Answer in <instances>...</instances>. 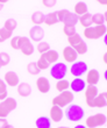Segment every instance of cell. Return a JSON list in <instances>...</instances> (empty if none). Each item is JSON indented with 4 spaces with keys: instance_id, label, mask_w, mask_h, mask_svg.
Here are the masks:
<instances>
[{
    "instance_id": "cell-1",
    "label": "cell",
    "mask_w": 107,
    "mask_h": 128,
    "mask_svg": "<svg viewBox=\"0 0 107 128\" xmlns=\"http://www.w3.org/2000/svg\"><path fill=\"white\" fill-rule=\"evenodd\" d=\"M65 115H66L68 120H70L72 122H78L84 118L85 112H84L82 106L77 104H71L68 106L66 111H65Z\"/></svg>"
},
{
    "instance_id": "cell-2",
    "label": "cell",
    "mask_w": 107,
    "mask_h": 128,
    "mask_svg": "<svg viewBox=\"0 0 107 128\" xmlns=\"http://www.w3.org/2000/svg\"><path fill=\"white\" fill-rule=\"evenodd\" d=\"M106 33H107L106 26L101 24V26H91L88 28H85L83 34L87 40H98L100 37H104Z\"/></svg>"
},
{
    "instance_id": "cell-3",
    "label": "cell",
    "mask_w": 107,
    "mask_h": 128,
    "mask_svg": "<svg viewBox=\"0 0 107 128\" xmlns=\"http://www.w3.org/2000/svg\"><path fill=\"white\" fill-rule=\"evenodd\" d=\"M56 15H57L58 21L63 22L66 26H74V24H77L78 20H79V16H77L74 13H72V12H70V10H57Z\"/></svg>"
},
{
    "instance_id": "cell-4",
    "label": "cell",
    "mask_w": 107,
    "mask_h": 128,
    "mask_svg": "<svg viewBox=\"0 0 107 128\" xmlns=\"http://www.w3.org/2000/svg\"><path fill=\"white\" fill-rule=\"evenodd\" d=\"M68 42L70 44V47L74 48V50H76V52L78 55H84L87 51L86 43L83 41V38H82V36H80L79 34L76 33L72 36L68 37Z\"/></svg>"
},
{
    "instance_id": "cell-5",
    "label": "cell",
    "mask_w": 107,
    "mask_h": 128,
    "mask_svg": "<svg viewBox=\"0 0 107 128\" xmlns=\"http://www.w3.org/2000/svg\"><path fill=\"white\" fill-rule=\"evenodd\" d=\"M74 100V93L71 91H64L60 92L58 96L52 99V105L54 106H58V107H65L68 105H70Z\"/></svg>"
},
{
    "instance_id": "cell-6",
    "label": "cell",
    "mask_w": 107,
    "mask_h": 128,
    "mask_svg": "<svg viewBox=\"0 0 107 128\" xmlns=\"http://www.w3.org/2000/svg\"><path fill=\"white\" fill-rule=\"evenodd\" d=\"M18 106V102L14 98L7 97L5 100L0 101V118H6L12 111H14Z\"/></svg>"
},
{
    "instance_id": "cell-7",
    "label": "cell",
    "mask_w": 107,
    "mask_h": 128,
    "mask_svg": "<svg viewBox=\"0 0 107 128\" xmlns=\"http://www.w3.org/2000/svg\"><path fill=\"white\" fill-rule=\"evenodd\" d=\"M66 74H68V66H66V64L63 63V62H57V63L54 64L50 69L51 77L55 78L56 80L64 79Z\"/></svg>"
},
{
    "instance_id": "cell-8",
    "label": "cell",
    "mask_w": 107,
    "mask_h": 128,
    "mask_svg": "<svg viewBox=\"0 0 107 128\" xmlns=\"http://www.w3.org/2000/svg\"><path fill=\"white\" fill-rule=\"evenodd\" d=\"M107 121L106 115L102 113H97V114L90 115L86 119V127L87 128H96V127H100V126L105 125Z\"/></svg>"
},
{
    "instance_id": "cell-9",
    "label": "cell",
    "mask_w": 107,
    "mask_h": 128,
    "mask_svg": "<svg viewBox=\"0 0 107 128\" xmlns=\"http://www.w3.org/2000/svg\"><path fill=\"white\" fill-rule=\"evenodd\" d=\"M87 71V64L84 61H76L71 64L70 72L74 78H80L83 74H86Z\"/></svg>"
},
{
    "instance_id": "cell-10",
    "label": "cell",
    "mask_w": 107,
    "mask_h": 128,
    "mask_svg": "<svg viewBox=\"0 0 107 128\" xmlns=\"http://www.w3.org/2000/svg\"><path fill=\"white\" fill-rule=\"evenodd\" d=\"M86 105L88 107H105L107 106V92H104V93H99L97 97L92 99V100H87Z\"/></svg>"
},
{
    "instance_id": "cell-11",
    "label": "cell",
    "mask_w": 107,
    "mask_h": 128,
    "mask_svg": "<svg viewBox=\"0 0 107 128\" xmlns=\"http://www.w3.org/2000/svg\"><path fill=\"white\" fill-rule=\"evenodd\" d=\"M19 50H21V52L24 56H30L34 52L35 48H34L33 43H30V40L28 37L20 36V49Z\"/></svg>"
},
{
    "instance_id": "cell-12",
    "label": "cell",
    "mask_w": 107,
    "mask_h": 128,
    "mask_svg": "<svg viewBox=\"0 0 107 128\" xmlns=\"http://www.w3.org/2000/svg\"><path fill=\"white\" fill-rule=\"evenodd\" d=\"M29 37L35 42H41L44 37V30L41 26H34L29 30Z\"/></svg>"
},
{
    "instance_id": "cell-13",
    "label": "cell",
    "mask_w": 107,
    "mask_h": 128,
    "mask_svg": "<svg viewBox=\"0 0 107 128\" xmlns=\"http://www.w3.org/2000/svg\"><path fill=\"white\" fill-rule=\"evenodd\" d=\"M77 57H78V54L76 52L74 48H71L70 46H68L63 49V58L64 61L68 62V63H74L77 61Z\"/></svg>"
},
{
    "instance_id": "cell-14",
    "label": "cell",
    "mask_w": 107,
    "mask_h": 128,
    "mask_svg": "<svg viewBox=\"0 0 107 128\" xmlns=\"http://www.w3.org/2000/svg\"><path fill=\"white\" fill-rule=\"evenodd\" d=\"M5 84L10 86V88L18 86L20 84V79H19V76L16 74V72H14V71L6 72L5 74Z\"/></svg>"
},
{
    "instance_id": "cell-15",
    "label": "cell",
    "mask_w": 107,
    "mask_h": 128,
    "mask_svg": "<svg viewBox=\"0 0 107 128\" xmlns=\"http://www.w3.org/2000/svg\"><path fill=\"white\" fill-rule=\"evenodd\" d=\"M49 114H50V120L54 122H60L62 119H63V115H64V112L63 110L58 106H51L50 108V112H49Z\"/></svg>"
},
{
    "instance_id": "cell-16",
    "label": "cell",
    "mask_w": 107,
    "mask_h": 128,
    "mask_svg": "<svg viewBox=\"0 0 107 128\" xmlns=\"http://www.w3.org/2000/svg\"><path fill=\"white\" fill-rule=\"evenodd\" d=\"M99 79H100V74H99V71L98 70H96V69H91L90 71H87L86 83L88 85H96V86H97Z\"/></svg>"
},
{
    "instance_id": "cell-17",
    "label": "cell",
    "mask_w": 107,
    "mask_h": 128,
    "mask_svg": "<svg viewBox=\"0 0 107 128\" xmlns=\"http://www.w3.org/2000/svg\"><path fill=\"white\" fill-rule=\"evenodd\" d=\"M36 88L41 93H48L50 90V83L46 77H40L36 79Z\"/></svg>"
},
{
    "instance_id": "cell-18",
    "label": "cell",
    "mask_w": 107,
    "mask_h": 128,
    "mask_svg": "<svg viewBox=\"0 0 107 128\" xmlns=\"http://www.w3.org/2000/svg\"><path fill=\"white\" fill-rule=\"evenodd\" d=\"M85 88H86V82L82 79V78H74L70 83V88L74 92H77V93L85 90Z\"/></svg>"
},
{
    "instance_id": "cell-19",
    "label": "cell",
    "mask_w": 107,
    "mask_h": 128,
    "mask_svg": "<svg viewBox=\"0 0 107 128\" xmlns=\"http://www.w3.org/2000/svg\"><path fill=\"white\" fill-rule=\"evenodd\" d=\"M86 90H85V99L87 100H92L94 98L97 97L99 93H98V88L96 85H87Z\"/></svg>"
},
{
    "instance_id": "cell-20",
    "label": "cell",
    "mask_w": 107,
    "mask_h": 128,
    "mask_svg": "<svg viewBox=\"0 0 107 128\" xmlns=\"http://www.w3.org/2000/svg\"><path fill=\"white\" fill-rule=\"evenodd\" d=\"M16 88H18V93L21 97H28L32 93V86L29 84H27V83H20Z\"/></svg>"
},
{
    "instance_id": "cell-21",
    "label": "cell",
    "mask_w": 107,
    "mask_h": 128,
    "mask_svg": "<svg viewBox=\"0 0 107 128\" xmlns=\"http://www.w3.org/2000/svg\"><path fill=\"white\" fill-rule=\"evenodd\" d=\"M36 128H51V120L48 116H40L35 121Z\"/></svg>"
},
{
    "instance_id": "cell-22",
    "label": "cell",
    "mask_w": 107,
    "mask_h": 128,
    "mask_svg": "<svg viewBox=\"0 0 107 128\" xmlns=\"http://www.w3.org/2000/svg\"><path fill=\"white\" fill-rule=\"evenodd\" d=\"M44 58L47 60V62L49 64H55L57 63V61H58V52H57L56 50H52V49H50V50H48L46 54H43Z\"/></svg>"
},
{
    "instance_id": "cell-23",
    "label": "cell",
    "mask_w": 107,
    "mask_h": 128,
    "mask_svg": "<svg viewBox=\"0 0 107 128\" xmlns=\"http://www.w3.org/2000/svg\"><path fill=\"white\" fill-rule=\"evenodd\" d=\"M44 19H46V14L37 10V12H34L33 15H32V22H33L35 26H40L44 22Z\"/></svg>"
},
{
    "instance_id": "cell-24",
    "label": "cell",
    "mask_w": 107,
    "mask_h": 128,
    "mask_svg": "<svg viewBox=\"0 0 107 128\" xmlns=\"http://www.w3.org/2000/svg\"><path fill=\"white\" fill-rule=\"evenodd\" d=\"M78 22L80 24V26H83L84 28H88L92 26V14H90L87 12L86 14H84L82 16H79Z\"/></svg>"
},
{
    "instance_id": "cell-25",
    "label": "cell",
    "mask_w": 107,
    "mask_h": 128,
    "mask_svg": "<svg viewBox=\"0 0 107 128\" xmlns=\"http://www.w3.org/2000/svg\"><path fill=\"white\" fill-rule=\"evenodd\" d=\"M87 13V5L84 1H79L74 5V14L77 16H82Z\"/></svg>"
},
{
    "instance_id": "cell-26",
    "label": "cell",
    "mask_w": 107,
    "mask_h": 128,
    "mask_svg": "<svg viewBox=\"0 0 107 128\" xmlns=\"http://www.w3.org/2000/svg\"><path fill=\"white\" fill-rule=\"evenodd\" d=\"M58 22V19H57V15H56V12H51V13L47 14L46 15V19H44V24L47 26H54Z\"/></svg>"
},
{
    "instance_id": "cell-27",
    "label": "cell",
    "mask_w": 107,
    "mask_h": 128,
    "mask_svg": "<svg viewBox=\"0 0 107 128\" xmlns=\"http://www.w3.org/2000/svg\"><path fill=\"white\" fill-rule=\"evenodd\" d=\"M55 88H56V90L60 93V92H64V91H68V90H69V88H70V83H69L68 80H65V79H60V80H58L56 83Z\"/></svg>"
},
{
    "instance_id": "cell-28",
    "label": "cell",
    "mask_w": 107,
    "mask_h": 128,
    "mask_svg": "<svg viewBox=\"0 0 107 128\" xmlns=\"http://www.w3.org/2000/svg\"><path fill=\"white\" fill-rule=\"evenodd\" d=\"M16 26H18V22H16V20L15 19H7L6 21H5V24H4V28L5 29H7L8 32H12L13 33V30L16 28Z\"/></svg>"
},
{
    "instance_id": "cell-29",
    "label": "cell",
    "mask_w": 107,
    "mask_h": 128,
    "mask_svg": "<svg viewBox=\"0 0 107 128\" xmlns=\"http://www.w3.org/2000/svg\"><path fill=\"white\" fill-rule=\"evenodd\" d=\"M104 22H105V19H104V15L101 13L92 14V24L101 26V24H104Z\"/></svg>"
},
{
    "instance_id": "cell-30",
    "label": "cell",
    "mask_w": 107,
    "mask_h": 128,
    "mask_svg": "<svg viewBox=\"0 0 107 128\" xmlns=\"http://www.w3.org/2000/svg\"><path fill=\"white\" fill-rule=\"evenodd\" d=\"M36 50L38 51V54H41V55L46 54L48 50H50L49 43H48V42H43V41H41V42H38V43H37Z\"/></svg>"
},
{
    "instance_id": "cell-31",
    "label": "cell",
    "mask_w": 107,
    "mask_h": 128,
    "mask_svg": "<svg viewBox=\"0 0 107 128\" xmlns=\"http://www.w3.org/2000/svg\"><path fill=\"white\" fill-rule=\"evenodd\" d=\"M36 65H37V68H38L40 70H47L48 68H49V63H48L47 60L44 58L43 55H41L40 56L38 61L36 62Z\"/></svg>"
},
{
    "instance_id": "cell-32",
    "label": "cell",
    "mask_w": 107,
    "mask_h": 128,
    "mask_svg": "<svg viewBox=\"0 0 107 128\" xmlns=\"http://www.w3.org/2000/svg\"><path fill=\"white\" fill-rule=\"evenodd\" d=\"M27 71L29 74H33V76H36V74H40V69L37 68L36 63H29L27 64Z\"/></svg>"
},
{
    "instance_id": "cell-33",
    "label": "cell",
    "mask_w": 107,
    "mask_h": 128,
    "mask_svg": "<svg viewBox=\"0 0 107 128\" xmlns=\"http://www.w3.org/2000/svg\"><path fill=\"white\" fill-rule=\"evenodd\" d=\"M10 55L7 52H0V68L6 66L7 64L10 63Z\"/></svg>"
},
{
    "instance_id": "cell-34",
    "label": "cell",
    "mask_w": 107,
    "mask_h": 128,
    "mask_svg": "<svg viewBox=\"0 0 107 128\" xmlns=\"http://www.w3.org/2000/svg\"><path fill=\"white\" fill-rule=\"evenodd\" d=\"M7 98V85L5 82H0V100L2 101Z\"/></svg>"
},
{
    "instance_id": "cell-35",
    "label": "cell",
    "mask_w": 107,
    "mask_h": 128,
    "mask_svg": "<svg viewBox=\"0 0 107 128\" xmlns=\"http://www.w3.org/2000/svg\"><path fill=\"white\" fill-rule=\"evenodd\" d=\"M10 36H12V32H8L4 27L0 28V42H4V41L8 40Z\"/></svg>"
},
{
    "instance_id": "cell-36",
    "label": "cell",
    "mask_w": 107,
    "mask_h": 128,
    "mask_svg": "<svg viewBox=\"0 0 107 128\" xmlns=\"http://www.w3.org/2000/svg\"><path fill=\"white\" fill-rule=\"evenodd\" d=\"M63 33L65 34L68 37H70V36H72V35L76 34V28H74V26H66V24H64L63 26Z\"/></svg>"
},
{
    "instance_id": "cell-37",
    "label": "cell",
    "mask_w": 107,
    "mask_h": 128,
    "mask_svg": "<svg viewBox=\"0 0 107 128\" xmlns=\"http://www.w3.org/2000/svg\"><path fill=\"white\" fill-rule=\"evenodd\" d=\"M10 47L14 50H19L20 49V36H14L10 40Z\"/></svg>"
},
{
    "instance_id": "cell-38",
    "label": "cell",
    "mask_w": 107,
    "mask_h": 128,
    "mask_svg": "<svg viewBox=\"0 0 107 128\" xmlns=\"http://www.w3.org/2000/svg\"><path fill=\"white\" fill-rule=\"evenodd\" d=\"M42 4H43V6H46V7H54L56 5V1H55V0H43Z\"/></svg>"
},
{
    "instance_id": "cell-39",
    "label": "cell",
    "mask_w": 107,
    "mask_h": 128,
    "mask_svg": "<svg viewBox=\"0 0 107 128\" xmlns=\"http://www.w3.org/2000/svg\"><path fill=\"white\" fill-rule=\"evenodd\" d=\"M8 125L6 118H0V128H5L6 126Z\"/></svg>"
},
{
    "instance_id": "cell-40",
    "label": "cell",
    "mask_w": 107,
    "mask_h": 128,
    "mask_svg": "<svg viewBox=\"0 0 107 128\" xmlns=\"http://www.w3.org/2000/svg\"><path fill=\"white\" fill-rule=\"evenodd\" d=\"M102 61H104L105 64H107V52H105L104 56H102Z\"/></svg>"
},
{
    "instance_id": "cell-41",
    "label": "cell",
    "mask_w": 107,
    "mask_h": 128,
    "mask_svg": "<svg viewBox=\"0 0 107 128\" xmlns=\"http://www.w3.org/2000/svg\"><path fill=\"white\" fill-rule=\"evenodd\" d=\"M98 4H100V5H107V0H98Z\"/></svg>"
},
{
    "instance_id": "cell-42",
    "label": "cell",
    "mask_w": 107,
    "mask_h": 128,
    "mask_svg": "<svg viewBox=\"0 0 107 128\" xmlns=\"http://www.w3.org/2000/svg\"><path fill=\"white\" fill-rule=\"evenodd\" d=\"M74 128H87L85 125H77V126H74Z\"/></svg>"
},
{
    "instance_id": "cell-43",
    "label": "cell",
    "mask_w": 107,
    "mask_h": 128,
    "mask_svg": "<svg viewBox=\"0 0 107 128\" xmlns=\"http://www.w3.org/2000/svg\"><path fill=\"white\" fill-rule=\"evenodd\" d=\"M5 4H6V1H5V0H4V1H0V10H2V7H4V5H5Z\"/></svg>"
},
{
    "instance_id": "cell-44",
    "label": "cell",
    "mask_w": 107,
    "mask_h": 128,
    "mask_svg": "<svg viewBox=\"0 0 107 128\" xmlns=\"http://www.w3.org/2000/svg\"><path fill=\"white\" fill-rule=\"evenodd\" d=\"M104 43H105V46L107 47V33L105 34V36H104Z\"/></svg>"
},
{
    "instance_id": "cell-45",
    "label": "cell",
    "mask_w": 107,
    "mask_h": 128,
    "mask_svg": "<svg viewBox=\"0 0 107 128\" xmlns=\"http://www.w3.org/2000/svg\"><path fill=\"white\" fill-rule=\"evenodd\" d=\"M102 15H104V19H105V21H106V22H107V10H106V12H105V14H102Z\"/></svg>"
},
{
    "instance_id": "cell-46",
    "label": "cell",
    "mask_w": 107,
    "mask_h": 128,
    "mask_svg": "<svg viewBox=\"0 0 107 128\" xmlns=\"http://www.w3.org/2000/svg\"><path fill=\"white\" fill-rule=\"evenodd\" d=\"M104 77H105V79L107 80V69L105 70V72H104Z\"/></svg>"
},
{
    "instance_id": "cell-47",
    "label": "cell",
    "mask_w": 107,
    "mask_h": 128,
    "mask_svg": "<svg viewBox=\"0 0 107 128\" xmlns=\"http://www.w3.org/2000/svg\"><path fill=\"white\" fill-rule=\"evenodd\" d=\"M5 128H14V126H12V125H10V124H8V125H7Z\"/></svg>"
},
{
    "instance_id": "cell-48",
    "label": "cell",
    "mask_w": 107,
    "mask_h": 128,
    "mask_svg": "<svg viewBox=\"0 0 107 128\" xmlns=\"http://www.w3.org/2000/svg\"><path fill=\"white\" fill-rule=\"evenodd\" d=\"M57 128H69V127H65V126H62V127H57Z\"/></svg>"
},
{
    "instance_id": "cell-49",
    "label": "cell",
    "mask_w": 107,
    "mask_h": 128,
    "mask_svg": "<svg viewBox=\"0 0 107 128\" xmlns=\"http://www.w3.org/2000/svg\"><path fill=\"white\" fill-rule=\"evenodd\" d=\"M0 82H1V79H0Z\"/></svg>"
}]
</instances>
